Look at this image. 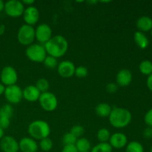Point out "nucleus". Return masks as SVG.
<instances>
[{
	"label": "nucleus",
	"instance_id": "nucleus-1",
	"mask_svg": "<svg viewBox=\"0 0 152 152\" xmlns=\"http://www.w3.org/2000/svg\"><path fill=\"white\" fill-rule=\"evenodd\" d=\"M43 45L47 54L56 59L63 56L68 49V41L62 35L53 36Z\"/></svg>",
	"mask_w": 152,
	"mask_h": 152
},
{
	"label": "nucleus",
	"instance_id": "nucleus-2",
	"mask_svg": "<svg viewBox=\"0 0 152 152\" xmlns=\"http://www.w3.org/2000/svg\"><path fill=\"white\" fill-rule=\"evenodd\" d=\"M132 120V113L128 109L120 107L113 108L108 120L111 126L116 129H123L129 126Z\"/></svg>",
	"mask_w": 152,
	"mask_h": 152
},
{
	"label": "nucleus",
	"instance_id": "nucleus-3",
	"mask_svg": "<svg viewBox=\"0 0 152 152\" xmlns=\"http://www.w3.org/2000/svg\"><path fill=\"white\" fill-rule=\"evenodd\" d=\"M28 132L33 139L41 140L48 137L50 134V127L46 121L37 120L31 122L28 127Z\"/></svg>",
	"mask_w": 152,
	"mask_h": 152
},
{
	"label": "nucleus",
	"instance_id": "nucleus-4",
	"mask_svg": "<svg viewBox=\"0 0 152 152\" xmlns=\"http://www.w3.org/2000/svg\"><path fill=\"white\" fill-rule=\"evenodd\" d=\"M25 55L31 62L40 63L44 62L48 56L44 45L41 44H31L25 50Z\"/></svg>",
	"mask_w": 152,
	"mask_h": 152
},
{
	"label": "nucleus",
	"instance_id": "nucleus-5",
	"mask_svg": "<svg viewBox=\"0 0 152 152\" xmlns=\"http://www.w3.org/2000/svg\"><path fill=\"white\" fill-rule=\"evenodd\" d=\"M18 42L22 45L29 46L33 44L35 38V28L25 24L19 28L17 33Z\"/></svg>",
	"mask_w": 152,
	"mask_h": 152
},
{
	"label": "nucleus",
	"instance_id": "nucleus-6",
	"mask_svg": "<svg viewBox=\"0 0 152 152\" xmlns=\"http://www.w3.org/2000/svg\"><path fill=\"white\" fill-rule=\"evenodd\" d=\"M40 106L45 111H53L58 106V99L54 94L51 92H45L42 93L39 99Z\"/></svg>",
	"mask_w": 152,
	"mask_h": 152
},
{
	"label": "nucleus",
	"instance_id": "nucleus-7",
	"mask_svg": "<svg viewBox=\"0 0 152 152\" xmlns=\"http://www.w3.org/2000/svg\"><path fill=\"white\" fill-rule=\"evenodd\" d=\"M25 10V5L22 1L19 0H9L4 2V11L8 16L17 18L22 16Z\"/></svg>",
	"mask_w": 152,
	"mask_h": 152
},
{
	"label": "nucleus",
	"instance_id": "nucleus-8",
	"mask_svg": "<svg viewBox=\"0 0 152 152\" xmlns=\"http://www.w3.org/2000/svg\"><path fill=\"white\" fill-rule=\"evenodd\" d=\"M0 80L5 87L16 85L18 81L17 71L10 65L4 67L0 74Z\"/></svg>",
	"mask_w": 152,
	"mask_h": 152
},
{
	"label": "nucleus",
	"instance_id": "nucleus-9",
	"mask_svg": "<svg viewBox=\"0 0 152 152\" xmlns=\"http://www.w3.org/2000/svg\"><path fill=\"white\" fill-rule=\"evenodd\" d=\"M4 96L10 104H18L23 99L22 89L17 85L5 87Z\"/></svg>",
	"mask_w": 152,
	"mask_h": 152
},
{
	"label": "nucleus",
	"instance_id": "nucleus-10",
	"mask_svg": "<svg viewBox=\"0 0 152 152\" xmlns=\"http://www.w3.org/2000/svg\"><path fill=\"white\" fill-rule=\"evenodd\" d=\"M51 28L48 24L42 23L39 24L35 28V38L37 41L41 44H45L52 38Z\"/></svg>",
	"mask_w": 152,
	"mask_h": 152
},
{
	"label": "nucleus",
	"instance_id": "nucleus-11",
	"mask_svg": "<svg viewBox=\"0 0 152 152\" xmlns=\"http://www.w3.org/2000/svg\"><path fill=\"white\" fill-rule=\"evenodd\" d=\"M22 16L26 25L34 26L39 22L40 16L39 11L35 6H28L25 8Z\"/></svg>",
	"mask_w": 152,
	"mask_h": 152
},
{
	"label": "nucleus",
	"instance_id": "nucleus-12",
	"mask_svg": "<svg viewBox=\"0 0 152 152\" xmlns=\"http://www.w3.org/2000/svg\"><path fill=\"white\" fill-rule=\"evenodd\" d=\"M57 72L60 77L63 78H70L74 75L76 67L72 62L64 60L59 62L57 66Z\"/></svg>",
	"mask_w": 152,
	"mask_h": 152
},
{
	"label": "nucleus",
	"instance_id": "nucleus-13",
	"mask_svg": "<svg viewBox=\"0 0 152 152\" xmlns=\"http://www.w3.org/2000/svg\"><path fill=\"white\" fill-rule=\"evenodd\" d=\"M0 148L3 152H18L19 142L11 136H4L0 140Z\"/></svg>",
	"mask_w": 152,
	"mask_h": 152
},
{
	"label": "nucleus",
	"instance_id": "nucleus-14",
	"mask_svg": "<svg viewBox=\"0 0 152 152\" xmlns=\"http://www.w3.org/2000/svg\"><path fill=\"white\" fill-rule=\"evenodd\" d=\"M108 143L112 147V148L122 149L125 148L128 144V138L125 134L121 132H116L111 135Z\"/></svg>",
	"mask_w": 152,
	"mask_h": 152
},
{
	"label": "nucleus",
	"instance_id": "nucleus-15",
	"mask_svg": "<svg viewBox=\"0 0 152 152\" xmlns=\"http://www.w3.org/2000/svg\"><path fill=\"white\" fill-rule=\"evenodd\" d=\"M19 147L21 152H37L39 148L37 141L31 137L22 138L19 142Z\"/></svg>",
	"mask_w": 152,
	"mask_h": 152
},
{
	"label": "nucleus",
	"instance_id": "nucleus-16",
	"mask_svg": "<svg viewBox=\"0 0 152 152\" xmlns=\"http://www.w3.org/2000/svg\"><path fill=\"white\" fill-rule=\"evenodd\" d=\"M133 76L129 69H121L116 76V84L121 87H126L132 83Z\"/></svg>",
	"mask_w": 152,
	"mask_h": 152
},
{
	"label": "nucleus",
	"instance_id": "nucleus-17",
	"mask_svg": "<svg viewBox=\"0 0 152 152\" xmlns=\"http://www.w3.org/2000/svg\"><path fill=\"white\" fill-rule=\"evenodd\" d=\"M22 94H23V99H25V100L30 102H34L39 100L41 93L35 86L31 85L25 87L22 90Z\"/></svg>",
	"mask_w": 152,
	"mask_h": 152
},
{
	"label": "nucleus",
	"instance_id": "nucleus-18",
	"mask_svg": "<svg viewBox=\"0 0 152 152\" xmlns=\"http://www.w3.org/2000/svg\"><path fill=\"white\" fill-rule=\"evenodd\" d=\"M137 28L140 32H148L152 29V19L149 16H140L137 21Z\"/></svg>",
	"mask_w": 152,
	"mask_h": 152
},
{
	"label": "nucleus",
	"instance_id": "nucleus-19",
	"mask_svg": "<svg viewBox=\"0 0 152 152\" xmlns=\"http://www.w3.org/2000/svg\"><path fill=\"white\" fill-rule=\"evenodd\" d=\"M134 39L137 45L141 49H145L149 45V40L147 38L146 36L144 34V33L140 31H137L134 35Z\"/></svg>",
	"mask_w": 152,
	"mask_h": 152
},
{
	"label": "nucleus",
	"instance_id": "nucleus-20",
	"mask_svg": "<svg viewBox=\"0 0 152 152\" xmlns=\"http://www.w3.org/2000/svg\"><path fill=\"white\" fill-rule=\"evenodd\" d=\"M112 111L111 105L105 102H101L98 104L95 108V112L96 115L100 117H108Z\"/></svg>",
	"mask_w": 152,
	"mask_h": 152
},
{
	"label": "nucleus",
	"instance_id": "nucleus-21",
	"mask_svg": "<svg viewBox=\"0 0 152 152\" xmlns=\"http://www.w3.org/2000/svg\"><path fill=\"white\" fill-rule=\"evenodd\" d=\"M78 152H90L91 150V144L90 141L84 137H80L77 140L75 144Z\"/></svg>",
	"mask_w": 152,
	"mask_h": 152
},
{
	"label": "nucleus",
	"instance_id": "nucleus-22",
	"mask_svg": "<svg viewBox=\"0 0 152 152\" xmlns=\"http://www.w3.org/2000/svg\"><path fill=\"white\" fill-rule=\"evenodd\" d=\"M126 152H144V148L140 142L132 141L126 145Z\"/></svg>",
	"mask_w": 152,
	"mask_h": 152
},
{
	"label": "nucleus",
	"instance_id": "nucleus-23",
	"mask_svg": "<svg viewBox=\"0 0 152 152\" xmlns=\"http://www.w3.org/2000/svg\"><path fill=\"white\" fill-rule=\"evenodd\" d=\"M111 135V133L108 129L102 128V129H99V131L97 132L96 137L100 142H108Z\"/></svg>",
	"mask_w": 152,
	"mask_h": 152
},
{
	"label": "nucleus",
	"instance_id": "nucleus-24",
	"mask_svg": "<svg viewBox=\"0 0 152 152\" xmlns=\"http://www.w3.org/2000/svg\"><path fill=\"white\" fill-rule=\"evenodd\" d=\"M139 70L144 75H151L152 74V62L149 60H143L140 64Z\"/></svg>",
	"mask_w": 152,
	"mask_h": 152
},
{
	"label": "nucleus",
	"instance_id": "nucleus-25",
	"mask_svg": "<svg viewBox=\"0 0 152 152\" xmlns=\"http://www.w3.org/2000/svg\"><path fill=\"white\" fill-rule=\"evenodd\" d=\"M13 112L14 110L10 104H4L0 108V117L11 119L13 115Z\"/></svg>",
	"mask_w": 152,
	"mask_h": 152
},
{
	"label": "nucleus",
	"instance_id": "nucleus-26",
	"mask_svg": "<svg viewBox=\"0 0 152 152\" xmlns=\"http://www.w3.org/2000/svg\"><path fill=\"white\" fill-rule=\"evenodd\" d=\"M113 148L108 142H99L91 148L90 152H112Z\"/></svg>",
	"mask_w": 152,
	"mask_h": 152
},
{
	"label": "nucleus",
	"instance_id": "nucleus-27",
	"mask_svg": "<svg viewBox=\"0 0 152 152\" xmlns=\"http://www.w3.org/2000/svg\"><path fill=\"white\" fill-rule=\"evenodd\" d=\"M38 145H39V148L42 151L45 152H48V151H50V150L52 149L53 143L51 139H50L49 137H47L39 140V142Z\"/></svg>",
	"mask_w": 152,
	"mask_h": 152
},
{
	"label": "nucleus",
	"instance_id": "nucleus-28",
	"mask_svg": "<svg viewBox=\"0 0 152 152\" xmlns=\"http://www.w3.org/2000/svg\"><path fill=\"white\" fill-rule=\"evenodd\" d=\"M35 86L42 94L48 91L50 84H49V82L48 80L45 78H40L37 81Z\"/></svg>",
	"mask_w": 152,
	"mask_h": 152
},
{
	"label": "nucleus",
	"instance_id": "nucleus-29",
	"mask_svg": "<svg viewBox=\"0 0 152 152\" xmlns=\"http://www.w3.org/2000/svg\"><path fill=\"white\" fill-rule=\"evenodd\" d=\"M42 63L44 64L46 68H50V69H53V68H57L58 64H59L56 58L53 57L51 56H48V55L46 56V58L45 59L44 62Z\"/></svg>",
	"mask_w": 152,
	"mask_h": 152
},
{
	"label": "nucleus",
	"instance_id": "nucleus-30",
	"mask_svg": "<svg viewBox=\"0 0 152 152\" xmlns=\"http://www.w3.org/2000/svg\"><path fill=\"white\" fill-rule=\"evenodd\" d=\"M77 140L78 139L75 136H74L71 132H68L64 134L63 137H62V142H63L64 145H75Z\"/></svg>",
	"mask_w": 152,
	"mask_h": 152
},
{
	"label": "nucleus",
	"instance_id": "nucleus-31",
	"mask_svg": "<svg viewBox=\"0 0 152 152\" xmlns=\"http://www.w3.org/2000/svg\"><path fill=\"white\" fill-rule=\"evenodd\" d=\"M70 132L78 139V138H80L83 134H84L85 129L82 126H80V125H75V126H74L71 128Z\"/></svg>",
	"mask_w": 152,
	"mask_h": 152
},
{
	"label": "nucleus",
	"instance_id": "nucleus-32",
	"mask_svg": "<svg viewBox=\"0 0 152 152\" xmlns=\"http://www.w3.org/2000/svg\"><path fill=\"white\" fill-rule=\"evenodd\" d=\"M88 74V70L85 66H78L76 68L74 75L78 78H85Z\"/></svg>",
	"mask_w": 152,
	"mask_h": 152
},
{
	"label": "nucleus",
	"instance_id": "nucleus-33",
	"mask_svg": "<svg viewBox=\"0 0 152 152\" xmlns=\"http://www.w3.org/2000/svg\"><path fill=\"white\" fill-rule=\"evenodd\" d=\"M144 121L148 127H152V108L148 110L145 113V117H144Z\"/></svg>",
	"mask_w": 152,
	"mask_h": 152
},
{
	"label": "nucleus",
	"instance_id": "nucleus-34",
	"mask_svg": "<svg viewBox=\"0 0 152 152\" xmlns=\"http://www.w3.org/2000/svg\"><path fill=\"white\" fill-rule=\"evenodd\" d=\"M10 125V119L7 117H0V127L4 129H7Z\"/></svg>",
	"mask_w": 152,
	"mask_h": 152
},
{
	"label": "nucleus",
	"instance_id": "nucleus-35",
	"mask_svg": "<svg viewBox=\"0 0 152 152\" xmlns=\"http://www.w3.org/2000/svg\"><path fill=\"white\" fill-rule=\"evenodd\" d=\"M117 89H118V86L114 83H108L106 86V91L109 94H114L117 92Z\"/></svg>",
	"mask_w": 152,
	"mask_h": 152
},
{
	"label": "nucleus",
	"instance_id": "nucleus-36",
	"mask_svg": "<svg viewBox=\"0 0 152 152\" xmlns=\"http://www.w3.org/2000/svg\"><path fill=\"white\" fill-rule=\"evenodd\" d=\"M61 152H78L75 145H64Z\"/></svg>",
	"mask_w": 152,
	"mask_h": 152
},
{
	"label": "nucleus",
	"instance_id": "nucleus-37",
	"mask_svg": "<svg viewBox=\"0 0 152 152\" xmlns=\"http://www.w3.org/2000/svg\"><path fill=\"white\" fill-rule=\"evenodd\" d=\"M143 136L146 139H151L152 138V127H147L143 131Z\"/></svg>",
	"mask_w": 152,
	"mask_h": 152
},
{
	"label": "nucleus",
	"instance_id": "nucleus-38",
	"mask_svg": "<svg viewBox=\"0 0 152 152\" xmlns=\"http://www.w3.org/2000/svg\"><path fill=\"white\" fill-rule=\"evenodd\" d=\"M146 85L148 88L151 91H152V74L151 75L148 76V78L146 80Z\"/></svg>",
	"mask_w": 152,
	"mask_h": 152
},
{
	"label": "nucleus",
	"instance_id": "nucleus-39",
	"mask_svg": "<svg viewBox=\"0 0 152 152\" xmlns=\"http://www.w3.org/2000/svg\"><path fill=\"white\" fill-rule=\"evenodd\" d=\"M22 2L24 5H27L28 7V6H32L33 4L35 3V1L34 0H23Z\"/></svg>",
	"mask_w": 152,
	"mask_h": 152
},
{
	"label": "nucleus",
	"instance_id": "nucleus-40",
	"mask_svg": "<svg viewBox=\"0 0 152 152\" xmlns=\"http://www.w3.org/2000/svg\"><path fill=\"white\" fill-rule=\"evenodd\" d=\"M5 29H6L5 25H3V24L0 25V36H2L3 34H4V32H5Z\"/></svg>",
	"mask_w": 152,
	"mask_h": 152
},
{
	"label": "nucleus",
	"instance_id": "nucleus-41",
	"mask_svg": "<svg viewBox=\"0 0 152 152\" xmlns=\"http://www.w3.org/2000/svg\"><path fill=\"white\" fill-rule=\"evenodd\" d=\"M4 90H5V86H4L2 83H0V96L4 94Z\"/></svg>",
	"mask_w": 152,
	"mask_h": 152
},
{
	"label": "nucleus",
	"instance_id": "nucleus-42",
	"mask_svg": "<svg viewBox=\"0 0 152 152\" xmlns=\"http://www.w3.org/2000/svg\"><path fill=\"white\" fill-rule=\"evenodd\" d=\"M4 2L3 1H1V0H0V13L4 10Z\"/></svg>",
	"mask_w": 152,
	"mask_h": 152
},
{
	"label": "nucleus",
	"instance_id": "nucleus-43",
	"mask_svg": "<svg viewBox=\"0 0 152 152\" xmlns=\"http://www.w3.org/2000/svg\"><path fill=\"white\" fill-rule=\"evenodd\" d=\"M4 137V129H1V127H0V140H1V139H2L3 137Z\"/></svg>",
	"mask_w": 152,
	"mask_h": 152
},
{
	"label": "nucleus",
	"instance_id": "nucleus-44",
	"mask_svg": "<svg viewBox=\"0 0 152 152\" xmlns=\"http://www.w3.org/2000/svg\"><path fill=\"white\" fill-rule=\"evenodd\" d=\"M150 152H152V146H151V150H150Z\"/></svg>",
	"mask_w": 152,
	"mask_h": 152
},
{
	"label": "nucleus",
	"instance_id": "nucleus-45",
	"mask_svg": "<svg viewBox=\"0 0 152 152\" xmlns=\"http://www.w3.org/2000/svg\"><path fill=\"white\" fill-rule=\"evenodd\" d=\"M151 36H152V29H151Z\"/></svg>",
	"mask_w": 152,
	"mask_h": 152
}]
</instances>
